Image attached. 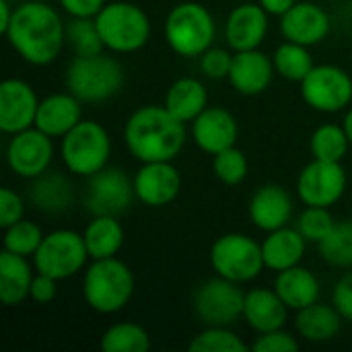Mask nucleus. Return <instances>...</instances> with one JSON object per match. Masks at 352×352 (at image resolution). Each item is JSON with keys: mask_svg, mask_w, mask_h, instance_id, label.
<instances>
[{"mask_svg": "<svg viewBox=\"0 0 352 352\" xmlns=\"http://www.w3.org/2000/svg\"><path fill=\"white\" fill-rule=\"evenodd\" d=\"M248 214L254 227L264 233L287 227L293 217V196L278 184H266L254 192Z\"/></svg>", "mask_w": 352, "mask_h": 352, "instance_id": "20", "label": "nucleus"}, {"mask_svg": "<svg viewBox=\"0 0 352 352\" xmlns=\"http://www.w3.org/2000/svg\"><path fill=\"white\" fill-rule=\"evenodd\" d=\"M320 258L334 268H352V219L340 221L318 243Z\"/></svg>", "mask_w": 352, "mask_h": 352, "instance_id": "33", "label": "nucleus"}, {"mask_svg": "<svg viewBox=\"0 0 352 352\" xmlns=\"http://www.w3.org/2000/svg\"><path fill=\"white\" fill-rule=\"evenodd\" d=\"M12 12L14 8H10V4L6 0H0V33H4L12 21Z\"/></svg>", "mask_w": 352, "mask_h": 352, "instance_id": "47", "label": "nucleus"}, {"mask_svg": "<svg viewBox=\"0 0 352 352\" xmlns=\"http://www.w3.org/2000/svg\"><path fill=\"white\" fill-rule=\"evenodd\" d=\"M243 320L258 334L280 330L289 320V307L274 289H252L245 293Z\"/></svg>", "mask_w": 352, "mask_h": 352, "instance_id": "23", "label": "nucleus"}, {"mask_svg": "<svg viewBox=\"0 0 352 352\" xmlns=\"http://www.w3.org/2000/svg\"><path fill=\"white\" fill-rule=\"evenodd\" d=\"M303 101L322 113H336L351 105L352 76L340 66L318 64L299 82Z\"/></svg>", "mask_w": 352, "mask_h": 352, "instance_id": "11", "label": "nucleus"}, {"mask_svg": "<svg viewBox=\"0 0 352 352\" xmlns=\"http://www.w3.org/2000/svg\"><path fill=\"white\" fill-rule=\"evenodd\" d=\"M82 120V101L68 93H54L39 101L35 128L52 138H64Z\"/></svg>", "mask_w": 352, "mask_h": 352, "instance_id": "22", "label": "nucleus"}, {"mask_svg": "<svg viewBox=\"0 0 352 352\" xmlns=\"http://www.w3.org/2000/svg\"><path fill=\"white\" fill-rule=\"evenodd\" d=\"M39 99L33 87L21 78H6L0 85V130L16 134L35 126Z\"/></svg>", "mask_w": 352, "mask_h": 352, "instance_id": "16", "label": "nucleus"}, {"mask_svg": "<svg viewBox=\"0 0 352 352\" xmlns=\"http://www.w3.org/2000/svg\"><path fill=\"white\" fill-rule=\"evenodd\" d=\"M136 200L151 208L171 204L182 192V175L173 161L142 163L132 177Z\"/></svg>", "mask_w": 352, "mask_h": 352, "instance_id": "15", "label": "nucleus"}, {"mask_svg": "<svg viewBox=\"0 0 352 352\" xmlns=\"http://www.w3.org/2000/svg\"><path fill=\"white\" fill-rule=\"evenodd\" d=\"M346 171L342 163L314 159L297 177V196L305 206L332 208L346 192Z\"/></svg>", "mask_w": 352, "mask_h": 352, "instance_id": "13", "label": "nucleus"}, {"mask_svg": "<svg viewBox=\"0 0 352 352\" xmlns=\"http://www.w3.org/2000/svg\"><path fill=\"white\" fill-rule=\"evenodd\" d=\"M192 138L196 146L208 155H217L229 146H235L239 136L237 120L225 107H206L192 122Z\"/></svg>", "mask_w": 352, "mask_h": 352, "instance_id": "19", "label": "nucleus"}, {"mask_svg": "<svg viewBox=\"0 0 352 352\" xmlns=\"http://www.w3.org/2000/svg\"><path fill=\"white\" fill-rule=\"evenodd\" d=\"M111 155L109 132L93 120H80L60 142V157L72 175L91 177L107 167Z\"/></svg>", "mask_w": 352, "mask_h": 352, "instance_id": "7", "label": "nucleus"}, {"mask_svg": "<svg viewBox=\"0 0 352 352\" xmlns=\"http://www.w3.org/2000/svg\"><path fill=\"white\" fill-rule=\"evenodd\" d=\"M248 157L237 146H229L212 155V171L217 179L225 186H239L248 177Z\"/></svg>", "mask_w": 352, "mask_h": 352, "instance_id": "38", "label": "nucleus"}, {"mask_svg": "<svg viewBox=\"0 0 352 352\" xmlns=\"http://www.w3.org/2000/svg\"><path fill=\"white\" fill-rule=\"evenodd\" d=\"M235 54V52H233ZM233 54L225 47H217L210 45L202 56H200V72L206 78L212 80H221V78H229L231 72V64H233Z\"/></svg>", "mask_w": 352, "mask_h": 352, "instance_id": "40", "label": "nucleus"}, {"mask_svg": "<svg viewBox=\"0 0 352 352\" xmlns=\"http://www.w3.org/2000/svg\"><path fill=\"white\" fill-rule=\"evenodd\" d=\"M272 62H274V70L283 78L293 80V82H301L311 72V68L316 66L314 56L309 54V47L301 45V43H295V41L280 43L274 50Z\"/></svg>", "mask_w": 352, "mask_h": 352, "instance_id": "31", "label": "nucleus"}, {"mask_svg": "<svg viewBox=\"0 0 352 352\" xmlns=\"http://www.w3.org/2000/svg\"><path fill=\"white\" fill-rule=\"evenodd\" d=\"M89 252L82 233L72 229H56L47 233L33 256L35 272L47 274L56 280H66L85 270Z\"/></svg>", "mask_w": 352, "mask_h": 352, "instance_id": "9", "label": "nucleus"}, {"mask_svg": "<svg viewBox=\"0 0 352 352\" xmlns=\"http://www.w3.org/2000/svg\"><path fill=\"white\" fill-rule=\"evenodd\" d=\"M39 2H47V0H39Z\"/></svg>", "mask_w": 352, "mask_h": 352, "instance_id": "49", "label": "nucleus"}, {"mask_svg": "<svg viewBox=\"0 0 352 352\" xmlns=\"http://www.w3.org/2000/svg\"><path fill=\"white\" fill-rule=\"evenodd\" d=\"M43 231L39 229V225H35L33 221L21 219L19 223L10 225L4 229V237H2V248L25 256V258H33L35 252L39 250L41 241H43Z\"/></svg>", "mask_w": 352, "mask_h": 352, "instance_id": "37", "label": "nucleus"}, {"mask_svg": "<svg viewBox=\"0 0 352 352\" xmlns=\"http://www.w3.org/2000/svg\"><path fill=\"white\" fill-rule=\"evenodd\" d=\"M268 33V12L262 4L245 2L231 10L225 23V41L233 52L258 50Z\"/></svg>", "mask_w": 352, "mask_h": 352, "instance_id": "18", "label": "nucleus"}, {"mask_svg": "<svg viewBox=\"0 0 352 352\" xmlns=\"http://www.w3.org/2000/svg\"><path fill=\"white\" fill-rule=\"evenodd\" d=\"M58 283L56 278L47 276V274H41L37 272L33 276V283H31V291H29V299H33L37 305H47L56 299V293H58Z\"/></svg>", "mask_w": 352, "mask_h": 352, "instance_id": "44", "label": "nucleus"}, {"mask_svg": "<svg viewBox=\"0 0 352 352\" xmlns=\"http://www.w3.org/2000/svg\"><path fill=\"white\" fill-rule=\"evenodd\" d=\"M66 89L82 103H103L124 87V66L107 54L74 56L68 62Z\"/></svg>", "mask_w": 352, "mask_h": 352, "instance_id": "4", "label": "nucleus"}, {"mask_svg": "<svg viewBox=\"0 0 352 352\" xmlns=\"http://www.w3.org/2000/svg\"><path fill=\"white\" fill-rule=\"evenodd\" d=\"M54 138L31 126L12 134L6 146V163L19 177L33 179L45 173L54 161Z\"/></svg>", "mask_w": 352, "mask_h": 352, "instance_id": "14", "label": "nucleus"}, {"mask_svg": "<svg viewBox=\"0 0 352 352\" xmlns=\"http://www.w3.org/2000/svg\"><path fill=\"white\" fill-rule=\"evenodd\" d=\"M217 25L200 2H179L165 21V41L182 58H200L214 41Z\"/></svg>", "mask_w": 352, "mask_h": 352, "instance_id": "6", "label": "nucleus"}, {"mask_svg": "<svg viewBox=\"0 0 352 352\" xmlns=\"http://www.w3.org/2000/svg\"><path fill=\"white\" fill-rule=\"evenodd\" d=\"M82 239L91 260L113 258L124 245V227L120 225L118 217H93L82 231Z\"/></svg>", "mask_w": 352, "mask_h": 352, "instance_id": "30", "label": "nucleus"}, {"mask_svg": "<svg viewBox=\"0 0 352 352\" xmlns=\"http://www.w3.org/2000/svg\"><path fill=\"white\" fill-rule=\"evenodd\" d=\"M62 10L70 16H97V12L107 4L105 0H58Z\"/></svg>", "mask_w": 352, "mask_h": 352, "instance_id": "45", "label": "nucleus"}, {"mask_svg": "<svg viewBox=\"0 0 352 352\" xmlns=\"http://www.w3.org/2000/svg\"><path fill=\"white\" fill-rule=\"evenodd\" d=\"M334 225L336 221L330 208L324 206H305L297 219V229L307 239V243H320L334 229Z\"/></svg>", "mask_w": 352, "mask_h": 352, "instance_id": "39", "label": "nucleus"}, {"mask_svg": "<svg viewBox=\"0 0 352 352\" xmlns=\"http://www.w3.org/2000/svg\"><path fill=\"white\" fill-rule=\"evenodd\" d=\"M274 62L260 50H245L233 54V64L229 72L231 87L248 97L264 93L274 76Z\"/></svg>", "mask_w": 352, "mask_h": 352, "instance_id": "21", "label": "nucleus"}, {"mask_svg": "<svg viewBox=\"0 0 352 352\" xmlns=\"http://www.w3.org/2000/svg\"><path fill=\"white\" fill-rule=\"evenodd\" d=\"M252 349L254 352H295L299 351V342L293 334H289L280 328V330L258 334Z\"/></svg>", "mask_w": 352, "mask_h": 352, "instance_id": "41", "label": "nucleus"}, {"mask_svg": "<svg viewBox=\"0 0 352 352\" xmlns=\"http://www.w3.org/2000/svg\"><path fill=\"white\" fill-rule=\"evenodd\" d=\"M332 305L340 311L344 322L352 324V268H349L334 285Z\"/></svg>", "mask_w": 352, "mask_h": 352, "instance_id": "43", "label": "nucleus"}, {"mask_svg": "<svg viewBox=\"0 0 352 352\" xmlns=\"http://www.w3.org/2000/svg\"><path fill=\"white\" fill-rule=\"evenodd\" d=\"M4 35L27 64L47 66L66 45V23L47 2L27 0L14 8Z\"/></svg>", "mask_w": 352, "mask_h": 352, "instance_id": "1", "label": "nucleus"}, {"mask_svg": "<svg viewBox=\"0 0 352 352\" xmlns=\"http://www.w3.org/2000/svg\"><path fill=\"white\" fill-rule=\"evenodd\" d=\"M33 270L25 256L2 250L0 254V301L6 307H16L29 299Z\"/></svg>", "mask_w": 352, "mask_h": 352, "instance_id": "27", "label": "nucleus"}, {"mask_svg": "<svg viewBox=\"0 0 352 352\" xmlns=\"http://www.w3.org/2000/svg\"><path fill=\"white\" fill-rule=\"evenodd\" d=\"M305 250H307V239L299 233L297 227L293 229L289 225L270 231L262 241L264 264L268 270L274 272L299 266L301 260L305 258Z\"/></svg>", "mask_w": 352, "mask_h": 352, "instance_id": "25", "label": "nucleus"}, {"mask_svg": "<svg viewBox=\"0 0 352 352\" xmlns=\"http://www.w3.org/2000/svg\"><path fill=\"white\" fill-rule=\"evenodd\" d=\"M330 14L316 2H297L280 16V31L287 41L301 45H318L330 33Z\"/></svg>", "mask_w": 352, "mask_h": 352, "instance_id": "17", "label": "nucleus"}, {"mask_svg": "<svg viewBox=\"0 0 352 352\" xmlns=\"http://www.w3.org/2000/svg\"><path fill=\"white\" fill-rule=\"evenodd\" d=\"M136 280L130 266L122 260L103 258L93 260L82 276V297L85 303L103 316L122 311L134 295Z\"/></svg>", "mask_w": 352, "mask_h": 352, "instance_id": "3", "label": "nucleus"}, {"mask_svg": "<svg viewBox=\"0 0 352 352\" xmlns=\"http://www.w3.org/2000/svg\"><path fill=\"white\" fill-rule=\"evenodd\" d=\"M190 352H245L248 344L231 330V326H206L188 344Z\"/></svg>", "mask_w": 352, "mask_h": 352, "instance_id": "36", "label": "nucleus"}, {"mask_svg": "<svg viewBox=\"0 0 352 352\" xmlns=\"http://www.w3.org/2000/svg\"><path fill=\"white\" fill-rule=\"evenodd\" d=\"M25 217V200L10 188L0 190V227L6 229Z\"/></svg>", "mask_w": 352, "mask_h": 352, "instance_id": "42", "label": "nucleus"}, {"mask_svg": "<svg viewBox=\"0 0 352 352\" xmlns=\"http://www.w3.org/2000/svg\"><path fill=\"white\" fill-rule=\"evenodd\" d=\"M212 270L237 285H245L266 268L262 243L243 233H225L210 248Z\"/></svg>", "mask_w": 352, "mask_h": 352, "instance_id": "8", "label": "nucleus"}, {"mask_svg": "<svg viewBox=\"0 0 352 352\" xmlns=\"http://www.w3.org/2000/svg\"><path fill=\"white\" fill-rule=\"evenodd\" d=\"M151 349L148 332L134 322L111 324L101 336L103 352H144Z\"/></svg>", "mask_w": 352, "mask_h": 352, "instance_id": "32", "label": "nucleus"}, {"mask_svg": "<svg viewBox=\"0 0 352 352\" xmlns=\"http://www.w3.org/2000/svg\"><path fill=\"white\" fill-rule=\"evenodd\" d=\"M66 43L74 56H95L105 50L95 16H70L66 23Z\"/></svg>", "mask_w": 352, "mask_h": 352, "instance_id": "35", "label": "nucleus"}, {"mask_svg": "<svg viewBox=\"0 0 352 352\" xmlns=\"http://www.w3.org/2000/svg\"><path fill=\"white\" fill-rule=\"evenodd\" d=\"M274 291L285 301V305L293 311H299L307 305L318 303L320 295H322L318 276L311 270L303 268L301 264L276 272Z\"/></svg>", "mask_w": 352, "mask_h": 352, "instance_id": "26", "label": "nucleus"}, {"mask_svg": "<svg viewBox=\"0 0 352 352\" xmlns=\"http://www.w3.org/2000/svg\"><path fill=\"white\" fill-rule=\"evenodd\" d=\"M351 140L346 136L344 126L338 124H324L320 126L309 140V148L314 159H322V161H334V163H342V159L349 155L351 148Z\"/></svg>", "mask_w": 352, "mask_h": 352, "instance_id": "34", "label": "nucleus"}, {"mask_svg": "<svg viewBox=\"0 0 352 352\" xmlns=\"http://www.w3.org/2000/svg\"><path fill=\"white\" fill-rule=\"evenodd\" d=\"M105 50L113 54H132L151 39V19L138 4L116 0L107 2L95 16Z\"/></svg>", "mask_w": 352, "mask_h": 352, "instance_id": "5", "label": "nucleus"}, {"mask_svg": "<svg viewBox=\"0 0 352 352\" xmlns=\"http://www.w3.org/2000/svg\"><path fill=\"white\" fill-rule=\"evenodd\" d=\"M87 179L82 204L91 217H118L136 200L134 182L120 167H103Z\"/></svg>", "mask_w": 352, "mask_h": 352, "instance_id": "12", "label": "nucleus"}, {"mask_svg": "<svg viewBox=\"0 0 352 352\" xmlns=\"http://www.w3.org/2000/svg\"><path fill=\"white\" fill-rule=\"evenodd\" d=\"M245 293L229 278L214 276L194 293V314L204 326H233L243 320Z\"/></svg>", "mask_w": 352, "mask_h": 352, "instance_id": "10", "label": "nucleus"}, {"mask_svg": "<svg viewBox=\"0 0 352 352\" xmlns=\"http://www.w3.org/2000/svg\"><path fill=\"white\" fill-rule=\"evenodd\" d=\"M295 328L299 336L307 342H328L338 336L344 318L334 305L314 303L295 311Z\"/></svg>", "mask_w": 352, "mask_h": 352, "instance_id": "29", "label": "nucleus"}, {"mask_svg": "<svg viewBox=\"0 0 352 352\" xmlns=\"http://www.w3.org/2000/svg\"><path fill=\"white\" fill-rule=\"evenodd\" d=\"M167 111L184 124H192L208 107V91L194 76H182L171 82L165 95Z\"/></svg>", "mask_w": 352, "mask_h": 352, "instance_id": "28", "label": "nucleus"}, {"mask_svg": "<svg viewBox=\"0 0 352 352\" xmlns=\"http://www.w3.org/2000/svg\"><path fill=\"white\" fill-rule=\"evenodd\" d=\"M29 200L41 214H64L74 202L72 182L60 171H45L31 179Z\"/></svg>", "mask_w": 352, "mask_h": 352, "instance_id": "24", "label": "nucleus"}, {"mask_svg": "<svg viewBox=\"0 0 352 352\" xmlns=\"http://www.w3.org/2000/svg\"><path fill=\"white\" fill-rule=\"evenodd\" d=\"M342 126H344L346 136H349V140H351L352 144V107L346 111V116H344V120H342Z\"/></svg>", "mask_w": 352, "mask_h": 352, "instance_id": "48", "label": "nucleus"}, {"mask_svg": "<svg viewBox=\"0 0 352 352\" xmlns=\"http://www.w3.org/2000/svg\"><path fill=\"white\" fill-rule=\"evenodd\" d=\"M124 142L140 163L173 161L186 146V124L165 105L138 107L124 126Z\"/></svg>", "mask_w": 352, "mask_h": 352, "instance_id": "2", "label": "nucleus"}, {"mask_svg": "<svg viewBox=\"0 0 352 352\" xmlns=\"http://www.w3.org/2000/svg\"><path fill=\"white\" fill-rule=\"evenodd\" d=\"M262 4V8L268 12V14H274V16H283L287 10H291L299 0H258Z\"/></svg>", "mask_w": 352, "mask_h": 352, "instance_id": "46", "label": "nucleus"}]
</instances>
